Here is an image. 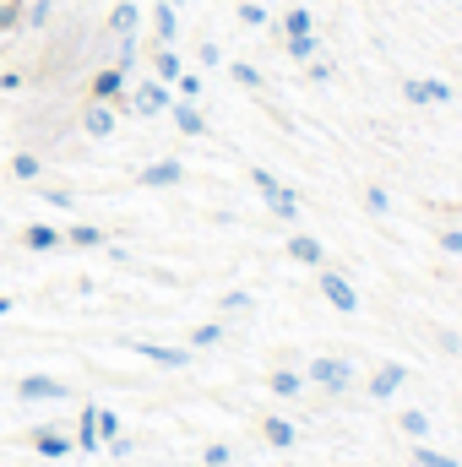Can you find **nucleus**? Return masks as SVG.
Segmentation results:
<instances>
[{
    "label": "nucleus",
    "mask_w": 462,
    "mask_h": 467,
    "mask_svg": "<svg viewBox=\"0 0 462 467\" xmlns=\"http://www.w3.org/2000/svg\"><path fill=\"white\" fill-rule=\"evenodd\" d=\"M250 180H256V191L267 196V207H272V218H283V223H294L299 218V196L278 180V174H267V169H250Z\"/></svg>",
    "instance_id": "obj_1"
},
{
    "label": "nucleus",
    "mask_w": 462,
    "mask_h": 467,
    "mask_svg": "<svg viewBox=\"0 0 462 467\" xmlns=\"http://www.w3.org/2000/svg\"><path fill=\"white\" fill-rule=\"evenodd\" d=\"M305 380L321 386V391H348V386H353V364H348V358H332V353H321V358L305 364Z\"/></svg>",
    "instance_id": "obj_2"
},
{
    "label": "nucleus",
    "mask_w": 462,
    "mask_h": 467,
    "mask_svg": "<svg viewBox=\"0 0 462 467\" xmlns=\"http://www.w3.org/2000/svg\"><path fill=\"white\" fill-rule=\"evenodd\" d=\"M125 109L142 119L152 115H169V88L158 82V77H147V82H136V88H125Z\"/></svg>",
    "instance_id": "obj_3"
},
{
    "label": "nucleus",
    "mask_w": 462,
    "mask_h": 467,
    "mask_svg": "<svg viewBox=\"0 0 462 467\" xmlns=\"http://www.w3.org/2000/svg\"><path fill=\"white\" fill-rule=\"evenodd\" d=\"M125 88H131V71L125 66H104V71H93L88 99L93 104H125Z\"/></svg>",
    "instance_id": "obj_4"
},
{
    "label": "nucleus",
    "mask_w": 462,
    "mask_h": 467,
    "mask_svg": "<svg viewBox=\"0 0 462 467\" xmlns=\"http://www.w3.org/2000/svg\"><path fill=\"white\" fill-rule=\"evenodd\" d=\"M66 397H71V386L55 375H22L16 380V402H66Z\"/></svg>",
    "instance_id": "obj_5"
},
{
    "label": "nucleus",
    "mask_w": 462,
    "mask_h": 467,
    "mask_svg": "<svg viewBox=\"0 0 462 467\" xmlns=\"http://www.w3.org/2000/svg\"><path fill=\"white\" fill-rule=\"evenodd\" d=\"M316 283H321V299H327L332 310H343V316H353V310H359V294H353V283H348L343 272L321 266V277H316Z\"/></svg>",
    "instance_id": "obj_6"
},
{
    "label": "nucleus",
    "mask_w": 462,
    "mask_h": 467,
    "mask_svg": "<svg viewBox=\"0 0 462 467\" xmlns=\"http://www.w3.org/2000/svg\"><path fill=\"white\" fill-rule=\"evenodd\" d=\"M180 180H185V163H180V158L147 163V169L136 174V185H142V191H169V185H180Z\"/></svg>",
    "instance_id": "obj_7"
},
{
    "label": "nucleus",
    "mask_w": 462,
    "mask_h": 467,
    "mask_svg": "<svg viewBox=\"0 0 462 467\" xmlns=\"http://www.w3.org/2000/svg\"><path fill=\"white\" fill-rule=\"evenodd\" d=\"M125 348L136 353V358H147V364H158V369H185V364H191L185 348H163V343H136V337H131Z\"/></svg>",
    "instance_id": "obj_8"
},
{
    "label": "nucleus",
    "mask_w": 462,
    "mask_h": 467,
    "mask_svg": "<svg viewBox=\"0 0 462 467\" xmlns=\"http://www.w3.org/2000/svg\"><path fill=\"white\" fill-rule=\"evenodd\" d=\"M115 104H93L88 99V109H82V136H93V141H104V136H115Z\"/></svg>",
    "instance_id": "obj_9"
},
{
    "label": "nucleus",
    "mask_w": 462,
    "mask_h": 467,
    "mask_svg": "<svg viewBox=\"0 0 462 467\" xmlns=\"http://www.w3.org/2000/svg\"><path fill=\"white\" fill-rule=\"evenodd\" d=\"M403 380H408L403 364H381V369L370 375V397H375V402H392V397L403 391Z\"/></svg>",
    "instance_id": "obj_10"
},
{
    "label": "nucleus",
    "mask_w": 462,
    "mask_h": 467,
    "mask_svg": "<svg viewBox=\"0 0 462 467\" xmlns=\"http://www.w3.org/2000/svg\"><path fill=\"white\" fill-rule=\"evenodd\" d=\"M152 38H158V44H169V49L180 44V11H174L169 0H158V5H152Z\"/></svg>",
    "instance_id": "obj_11"
},
{
    "label": "nucleus",
    "mask_w": 462,
    "mask_h": 467,
    "mask_svg": "<svg viewBox=\"0 0 462 467\" xmlns=\"http://www.w3.org/2000/svg\"><path fill=\"white\" fill-rule=\"evenodd\" d=\"M33 451H38V457H49V462H60V457H71V451H77V441H71V435H60V430H38V435H33Z\"/></svg>",
    "instance_id": "obj_12"
},
{
    "label": "nucleus",
    "mask_w": 462,
    "mask_h": 467,
    "mask_svg": "<svg viewBox=\"0 0 462 467\" xmlns=\"http://www.w3.org/2000/svg\"><path fill=\"white\" fill-rule=\"evenodd\" d=\"M136 27H142V5H136V0H120L115 11H110V22H104L110 38H125V33H136Z\"/></svg>",
    "instance_id": "obj_13"
},
{
    "label": "nucleus",
    "mask_w": 462,
    "mask_h": 467,
    "mask_svg": "<svg viewBox=\"0 0 462 467\" xmlns=\"http://www.w3.org/2000/svg\"><path fill=\"white\" fill-rule=\"evenodd\" d=\"M22 244H27V250H60V244H66V229H55V223H27V229H22Z\"/></svg>",
    "instance_id": "obj_14"
},
{
    "label": "nucleus",
    "mask_w": 462,
    "mask_h": 467,
    "mask_svg": "<svg viewBox=\"0 0 462 467\" xmlns=\"http://www.w3.org/2000/svg\"><path fill=\"white\" fill-rule=\"evenodd\" d=\"M169 115H174V125L185 130V136H207V115L191 104V99H180V104H169Z\"/></svg>",
    "instance_id": "obj_15"
},
{
    "label": "nucleus",
    "mask_w": 462,
    "mask_h": 467,
    "mask_svg": "<svg viewBox=\"0 0 462 467\" xmlns=\"http://www.w3.org/2000/svg\"><path fill=\"white\" fill-rule=\"evenodd\" d=\"M289 255H294V261H305V266H321V261H327V250H321V239H316V234H294V239H289Z\"/></svg>",
    "instance_id": "obj_16"
},
{
    "label": "nucleus",
    "mask_w": 462,
    "mask_h": 467,
    "mask_svg": "<svg viewBox=\"0 0 462 467\" xmlns=\"http://www.w3.org/2000/svg\"><path fill=\"white\" fill-rule=\"evenodd\" d=\"M283 44H289V60H299V66L321 55V38H316V27H310V33H289Z\"/></svg>",
    "instance_id": "obj_17"
},
{
    "label": "nucleus",
    "mask_w": 462,
    "mask_h": 467,
    "mask_svg": "<svg viewBox=\"0 0 462 467\" xmlns=\"http://www.w3.org/2000/svg\"><path fill=\"white\" fill-rule=\"evenodd\" d=\"M180 71H185V66H180V55H174L169 44H158V49H152V77H158V82H174Z\"/></svg>",
    "instance_id": "obj_18"
},
{
    "label": "nucleus",
    "mask_w": 462,
    "mask_h": 467,
    "mask_svg": "<svg viewBox=\"0 0 462 467\" xmlns=\"http://www.w3.org/2000/svg\"><path fill=\"white\" fill-rule=\"evenodd\" d=\"M267 386H272V397H299V391H305V375H299V369H272Z\"/></svg>",
    "instance_id": "obj_19"
},
{
    "label": "nucleus",
    "mask_w": 462,
    "mask_h": 467,
    "mask_svg": "<svg viewBox=\"0 0 462 467\" xmlns=\"http://www.w3.org/2000/svg\"><path fill=\"white\" fill-rule=\"evenodd\" d=\"M261 435H267V446H278V451H289V446L299 441V430H294L289 419H267V424H261Z\"/></svg>",
    "instance_id": "obj_20"
},
{
    "label": "nucleus",
    "mask_w": 462,
    "mask_h": 467,
    "mask_svg": "<svg viewBox=\"0 0 462 467\" xmlns=\"http://www.w3.org/2000/svg\"><path fill=\"white\" fill-rule=\"evenodd\" d=\"M49 16H55V0H27V5H22V33L49 27Z\"/></svg>",
    "instance_id": "obj_21"
},
{
    "label": "nucleus",
    "mask_w": 462,
    "mask_h": 467,
    "mask_svg": "<svg viewBox=\"0 0 462 467\" xmlns=\"http://www.w3.org/2000/svg\"><path fill=\"white\" fill-rule=\"evenodd\" d=\"M397 424H403V435H408V441H425V435H430V413H419V408H403V413H397Z\"/></svg>",
    "instance_id": "obj_22"
},
{
    "label": "nucleus",
    "mask_w": 462,
    "mask_h": 467,
    "mask_svg": "<svg viewBox=\"0 0 462 467\" xmlns=\"http://www.w3.org/2000/svg\"><path fill=\"white\" fill-rule=\"evenodd\" d=\"M77 451H104V435H99V424H93V408H88L82 424H77Z\"/></svg>",
    "instance_id": "obj_23"
},
{
    "label": "nucleus",
    "mask_w": 462,
    "mask_h": 467,
    "mask_svg": "<svg viewBox=\"0 0 462 467\" xmlns=\"http://www.w3.org/2000/svg\"><path fill=\"white\" fill-rule=\"evenodd\" d=\"M414 467H462V462L446 457V451H436V446H425V441H414Z\"/></svg>",
    "instance_id": "obj_24"
},
{
    "label": "nucleus",
    "mask_w": 462,
    "mask_h": 467,
    "mask_svg": "<svg viewBox=\"0 0 462 467\" xmlns=\"http://www.w3.org/2000/svg\"><path fill=\"white\" fill-rule=\"evenodd\" d=\"M66 244H77V250H99V244H104V229L77 223V229H66Z\"/></svg>",
    "instance_id": "obj_25"
},
{
    "label": "nucleus",
    "mask_w": 462,
    "mask_h": 467,
    "mask_svg": "<svg viewBox=\"0 0 462 467\" xmlns=\"http://www.w3.org/2000/svg\"><path fill=\"white\" fill-rule=\"evenodd\" d=\"M403 104L430 109V88H425V77H403Z\"/></svg>",
    "instance_id": "obj_26"
},
{
    "label": "nucleus",
    "mask_w": 462,
    "mask_h": 467,
    "mask_svg": "<svg viewBox=\"0 0 462 467\" xmlns=\"http://www.w3.org/2000/svg\"><path fill=\"white\" fill-rule=\"evenodd\" d=\"M11 174H16V180H38V174H44V158H38V152H16V158H11Z\"/></svg>",
    "instance_id": "obj_27"
},
{
    "label": "nucleus",
    "mask_w": 462,
    "mask_h": 467,
    "mask_svg": "<svg viewBox=\"0 0 462 467\" xmlns=\"http://www.w3.org/2000/svg\"><path fill=\"white\" fill-rule=\"evenodd\" d=\"M239 22H245V27H272L267 5H256V0H239Z\"/></svg>",
    "instance_id": "obj_28"
},
{
    "label": "nucleus",
    "mask_w": 462,
    "mask_h": 467,
    "mask_svg": "<svg viewBox=\"0 0 462 467\" xmlns=\"http://www.w3.org/2000/svg\"><path fill=\"white\" fill-rule=\"evenodd\" d=\"M218 343H224V327L218 321H207V327L191 332V348H218Z\"/></svg>",
    "instance_id": "obj_29"
},
{
    "label": "nucleus",
    "mask_w": 462,
    "mask_h": 467,
    "mask_svg": "<svg viewBox=\"0 0 462 467\" xmlns=\"http://www.w3.org/2000/svg\"><path fill=\"white\" fill-rule=\"evenodd\" d=\"M229 77H234V82H239V88H250V93L261 88V71H256L250 60H234V66H229Z\"/></svg>",
    "instance_id": "obj_30"
},
{
    "label": "nucleus",
    "mask_w": 462,
    "mask_h": 467,
    "mask_svg": "<svg viewBox=\"0 0 462 467\" xmlns=\"http://www.w3.org/2000/svg\"><path fill=\"white\" fill-rule=\"evenodd\" d=\"M93 424H99V435H104V441H115V435H120V413H115V408H93Z\"/></svg>",
    "instance_id": "obj_31"
},
{
    "label": "nucleus",
    "mask_w": 462,
    "mask_h": 467,
    "mask_svg": "<svg viewBox=\"0 0 462 467\" xmlns=\"http://www.w3.org/2000/svg\"><path fill=\"white\" fill-rule=\"evenodd\" d=\"M364 213H375V218H386V213H392V196H386L381 185H370V191H364Z\"/></svg>",
    "instance_id": "obj_32"
},
{
    "label": "nucleus",
    "mask_w": 462,
    "mask_h": 467,
    "mask_svg": "<svg viewBox=\"0 0 462 467\" xmlns=\"http://www.w3.org/2000/svg\"><path fill=\"white\" fill-rule=\"evenodd\" d=\"M174 88H180V99H191V104L202 99V77H196V71H180V77H174Z\"/></svg>",
    "instance_id": "obj_33"
},
{
    "label": "nucleus",
    "mask_w": 462,
    "mask_h": 467,
    "mask_svg": "<svg viewBox=\"0 0 462 467\" xmlns=\"http://www.w3.org/2000/svg\"><path fill=\"white\" fill-rule=\"evenodd\" d=\"M224 310H229V316H245V310H256V299H250L245 288H234V294H224Z\"/></svg>",
    "instance_id": "obj_34"
},
{
    "label": "nucleus",
    "mask_w": 462,
    "mask_h": 467,
    "mask_svg": "<svg viewBox=\"0 0 462 467\" xmlns=\"http://www.w3.org/2000/svg\"><path fill=\"white\" fill-rule=\"evenodd\" d=\"M441 250L446 255H462V229H441Z\"/></svg>",
    "instance_id": "obj_35"
},
{
    "label": "nucleus",
    "mask_w": 462,
    "mask_h": 467,
    "mask_svg": "<svg viewBox=\"0 0 462 467\" xmlns=\"http://www.w3.org/2000/svg\"><path fill=\"white\" fill-rule=\"evenodd\" d=\"M202 462H207V467H224V462H234V457H229V446H207V451H202Z\"/></svg>",
    "instance_id": "obj_36"
},
{
    "label": "nucleus",
    "mask_w": 462,
    "mask_h": 467,
    "mask_svg": "<svg viewBox=\"0 0 462 467\" xmlns=\"http://www.w3.org/2000/svg\"><path fill=\"white\" fill-rule=\"evenodd\" d=\"M305 66H310V82H332V66H327L321 55H316V60H305Z\"/></svg>",
    "instance_id": "obj_37"
},
{
    "label": "nucleus",
    "mask_w": 462,
    "mask_h": 467,
    "mask_svg": "<svg viewBox=\"0 0 462 467\" xmlns=\"http://www.w3.org/2000/svg\"><path fill=\"white\" fill-rule=\"evenodd\" d=\"M196 60H202V66H218V60H224V49H218V44H202V49H196Z\"/></svg>",
    "instance_id": "obj_38"
},
{
    "label": "nucleus",
    "mask_w": 462,
    "mask_h": 467,
    "mask_svg": "<svg viewBox=\"0 0 462 467\" xmlns=\"http://www.w3.org/2000/svg\"><path fill=\"white\" fill-rule=\"evenodd\" d=\"M44 202H49V207H77V196H71V191H44Z\"/></svg>",
    "instance_id": "obj_39"
},
{
    "label": "nucleus",
    "mask_w": 462,
    "mask_h": 467,
    "mask_svg": "<svg viewBox=\"0 0 462 467\" xmlns=\"http://www.w3.org/2000/svg\"><path fill=\"white\" fill-rule=\"evenodd\" d=\"M22 82H27V77H22V71H0V93H16V88H22Z\"/></svg>",
    "instance_id": "obj_40"
},
{
    "label": "nucleus",
    "mask_w": 462,
    "mask_h": 467,
    "mask_svg": "<svg viewBox=\"0 0 462 467\" xmlns=\"http://www.w3.org/2000/svg\"><path fill=\"white\" fill-rule=\"evenodd\" d=\"M5 310H11V299H0V316H5Z\"/></svg>",
    "instance_id": "obj_41"
},
{
    "label": "nucleus",
    "mask_w": 462,
    "mask_h": 467,
    "mask_svg": "<svg viewBox=\"0 0 462 467\" xmlns=\"http://www.w3.org/2000/svg\"><path fill=\"white\" fill-rule=\"evenodd\" d=\"M169 5H174V11H180V5H185V0H169Z\"/></svg>",
    "instance_id": "obj_42"
},
{
    "label": "nucleus",
    "mask_w": 462,
    "mask_h": 467,
    "mask_svg": "<svg viewBox=\"0 0 462 467\" xmlns=\"http://www.w3.org/2000/svg\"><path fill=\"white\" fill-rule=\"evenodd\" d=\"M224 467H234V462H224Z\"/></svg>",
    "instance_id": "obj_43"
}]
</instances>
